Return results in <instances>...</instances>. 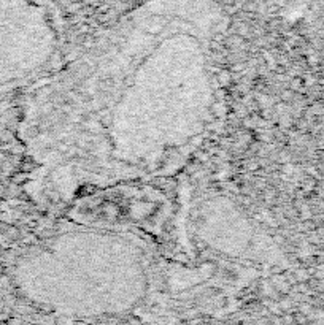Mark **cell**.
Masks as SVG:
<instances>
[{"label": "cell", "mask_w": 324, "mask_h": 325, "mask_svg": "<svg viewBox=\"0 0 324 325\" xmlns=\"http://www.w3.org/2000/svg\"><path fill=\"white\" fill-rule=\"evenodd\" d=\"M224 30L216 0H148L44 81L21 129L35 199L67 205L181 170L215 122Z\"/></svg>", "instance_id": "obj_1"}, {"label": "cell", "mask_w": 324, "mask_h": 325, "mask_svg": "<svg viewBox=\"0 0 324 325\" xmlns=\"http://www.w3.org/2000/svg\"><path fill=\"white\" fill-rule=\"evenodd\" d=\"M137 216L73 219L16 262L21 294L43 311L70 319L148 313L162 300H194L221 287L218 264L189 268L165 257Z\"/></svg>", "instance_id": "obj_2"}]
</instances>
